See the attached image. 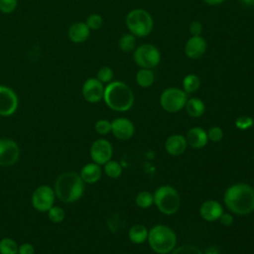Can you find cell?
<instances>
[{
  "label": "cell",
  "mask_w": 254,
  "mask_h": 254,
  "mask_svg": "<svg viewBox=\"0 0 254 254\" xmlns=\"http://www.w3.org/2000/svg\"><path fill=\"white\" fill-rule=\"evenodd\" d=\"M226 207L238 215H246L254 210V189L244 183L230 186L224 192Z\"/></svg>",
  "instance_id": "6da1fadb"
},
{
  "label": "cell",
  "mask_w": 254,
  "mask_h": 254,
  "mask_svg": "<svg viewBox=\"0 0 254 254\" xmlns=\"http://www.w3.org/2000/svg\"><path fill=\"white\" fill-rule=\"evenodd\" d=\"M55 194L64 203H71L81 197L84 191V182L74 172L61 174L55 183Z\"/></svg>",
  "instance_id": "7a4b0ae2"
},
{
  "label": "cell",
  "mask_w": 254,
  "mask_h": 254,
  "mask_svg": "<svg viewBox=\"0 0 254 254\" xmlns=\"http://www.w3.org/2000/svg\"><path fill=\"white\" fill-rule=\"evenodd\" d=\"M103 100L110 109L124 112L133 106L134 94L126 83L115 80L104 87Z\"/></svg>",
  "instance_id": "3957f363"
},
{
  "label": "cell",
  "mask_w": 254,
  "mask_h": 254,
  "mask_svg": "<svg viewBox=\"0 0 254 254\" xmlns=\"http://www.w3.org/2000/svg\"><path fill=\"white\" fill-rule=\"evenodd\" d=\"M147 240L154 252L158 254H168L176 247L177 235L169 226L157 224L149 230Z\"/></svg>",
  "instance_id": "277c9868"
},
{
  "label": "cell",
  "mask_w": 254,
  "mask_h": 254,
  "mask_svg": "<svg viewBox=\"0 0 254 254\" xmlns=\"http://www.w3.org/2000/svg\"><path fill=\"white\" fill-rule=\"evenodd\" d=\"M153 194L154 203L162 213L172 215L179 210L181 197L178 190L172 186H161Z\"/></svg>",
  "instance_id": "5b68a950"
},
{
  "label": "cell",
  "mask_w": 254,
  "mask_h": 254,
  "mask_svg": "<svg viewBox=\"0 0 254 254\" xmlns=\"http://www.w3.org/2000/svg\"><path fill=\"white\" fill-rule=\"evenodd\" d=\"M126 26L132 35L137 37L148 36L154 27L150 13L144 9H133L126 16Z\"/></svg>",
  "instance_id": "8992f818"
},
{
  "label": "cell",
  "mask_w": 254,
  "mask_h": 254,
  "mask_svg": "<svg viewBox=\"0 0 254 254\" xmlns=\"http://www.w3.org/2000/svg\"><path fill=\"white\" fill-rule=\"evenodd\" d=\"M134 62L141 68H153L161 62L160 51L151 44H143L134 51Z\"/></svg>",
  "instance_id": "52a82bcc"
},
{
  "label": "cell",
  "mask_w": 254,
  "mask_h": 254,
  "mask_svg": "<svg viewBox=\"0 0 254 254\" xmlns=\"http://www.w3.org/2000/svg\"><path fill=\"white\" fill-rule=\"evenodd\" d=\"M187 93L178 87H169L165 89L160 96V104L167 112H178L186 105Z\"/></svg>",
  "instance_id": "ba28073f"
},
{
  "label": "cell",
  "mask_w": 254,
  "mask_h": 254,
  "mask_svg": "<svg viewBox=\"0 0 254 254\" xmlns=\"http://www.w3.org/2000/svg\"><path fill=\"white\" fill-rule=\"evenodd\" d=\"M55 197L56 194L54 189L43 185L34 190L32 194V204L38 211L46 212L54 205Z\"/></svg>",
  "instance_id": "9c48e42d"
},
{
  "label": "cell",
  "mask_w": 254,
  "mask_h": 254,
  "mask_svg": "<svg viewBox=\"0 0 254 254\" xmlns=\"http://www.w3.org/2000/svg\"><path fill=\"white\" fill-rule=\"evenodd\" d=\"M20 149L18 144L8 138L0 139V166H13L19 159Z\"/></svg>",
  "instance_id": "30bf717a"
},
{
  "label": "cell",
  "mask_w": 254,
  "mask_h": 254,
  "mask_svg": "<svg viewBox=\"0 0 254 254\" xmlns=\"http://www.w3.org/2000/svg\"><path fill=\"white\" fill-rule=\"evenodd\" d=\"M112 154V145L105 139H97L90 146V157L94 163L100 166L110 161Z\"/></svg>",
  "instance_id": "8fae6325"
},
{
  "label": "cell",
  "mask_w": 254,
  "mask_h": 254,
  "mask_svg": "<svg viewBox=\"0 0 254 254\" xmlns=\"http://www.w3.org/2000/svg\"><path fill=\"white\" fill-rule=\"evenodd\" d=\"M19 100L16 92L5 85L0 84V115L10 116L18 108Z\"/></svg>",
  "instance_id": "7c38bea8"
},
{
  "label": "cell",
  "mask_w": 254,
  "mask_h": 254,
  "mask_svg": "<svg viewBox=\"0 0 254 254\" xmlns=\"http://www.w3.org/2000/svg\"><path fill=\"white\" fill-rule=\"evenodd\" d=\"M81 92L83 98L87 102L96 103L103 99L104 86L96 77H89L83 82Z\"/></svg>",
  "instance_id": "4fadbf2b"
},
{
  "label": "cell",
  "mask_w": 254,
  "mask_h": 254,
  "mask_svg": "<svg viewBox=\"0 0 254 254\" xmlns=\"http://www.w3.org/2000/svg\"><path fill=\"white\" fill-rule=\"evenodd\" d=\"M134 124L127 118L119 117L111 122V133L118 140H128L134 135Z\"/></svg>",
  "instance_id": "5bb4252c"
},
{
  "label": "cell",
  "mask_w": 254,
  "mask_h": 254,
  "mask_svg": "<svg viewBox=\"0 0 254 254\" xmlns=\"http://www.w3.org/2000/svg\"><path fill=\"white\" fill-rule=\"evenodd\" d=\"M206 47V42L201 36H191L186 43L185 53L188 58L196 60L203 56Z\"/></svg>",
  "instance_id": "9a60e30c"
},
{
  "label": "cell",
  "mask_w": 254,
  "mask_h": 254,
  "mask_svg": "<svg viewBox=\"0 0 254 254\" xmlns=\"http://www.w3.org/2000/svg\"><path fill=\"white\" fill-rule=\"evenodd\" d=\"M222 213H223V208L221 204L214 199H208L203 201L199 207L200 216L204 220L209 222L218 220Z\"/></svg>",
  "instance_id": "2e32d148"
},
{
  "label": "cell",
  "mask_w": 254,
  "mask_h": 254,
  "mask_svg": "<svg viewBox=\"0 0 254 254\" xmlns=\"http://www.w3.org/2000/svg\"><path fill=\"white\" fill-rule=\"evenodd\" d=\"M90 35V30L85 22H75L71 24L67 30V37L70 42L81 44L85 42Z\"/></svg>",
  "instance_id": "e0dca14e"
},
{
  "label": "cell",
  "mask_w": 254,
  "mask_h": 254,
  "mask_svg": "<svg viewBox=\"0 0 254 254\" xmlns=\"http://www.w3.org/2000/svg\"><path fill=\"white\" fill-rule=\"evenodd\" d=\"M186 137L181 134H174L168 137L165 143L166 151L172 156H180L185 153L187 149Z\"/></svg>",
  "instance_id": "ac0fdd59"
},
{
  "label": "cell",
  "mask_w": 254,
  "mask_h": 254,
  "mask_svg": "<svg viewBox=\"0 0 254 254\" xmlns=\"http://www.w3.org/2000/svg\"><path fill=\"white\" fill-rule=\"evenodd\" d=\"M186 140L188 145H190L191 148L200 149L207 144L208 138L204 129L200 127H192L188 131Z\"/></svg>",
  "instance_id": "d6986e66"
},
{
  "label": "cell",
  "mask_w": 254,
  "mask_h": 254,
  "mask_svg": "<svg viewBox=\"0 0 254 254\" xmlns=\"http://www.w3.org/2000/svg\"><path fill=\"white\" fill-rule=\"evenodd\" d=\"M101 175L102 170L100 168V165L94 162L84 165L79 174L82 181L86 184H94L98 182L101 178Z\"/></svg>",
  "instance_id": "ffe728a7"
},
{
  "label": "cell",
  "mask_w": 254,
  "mask_h": 254,
  "mask_svg": "<svg viewBox=\"0 0 254 254\" xmlns=\"http://www.w3.org/2000/svg\"><path fill=\"white\" fill-rule=\"evenodd\" d=\"M149 230L142 224H134L128 231V237L134 244H142L148 238Z\"/></svg>",
  "instance_id": "44dd1931"
},
{
  "label": "cell",
  "mask_w": 254,
  "mask_h": 254,
  "mask_svg": "<svg viewBox=\"0 0 254 254\" xmlns=\"http://www.w3.org/2000/svg\"><path fill=\"white\" fill-rule=\"evenodd\" d=\"M185 108L187 110V113L190 116V117H200L205 110V106L204 103L201 99L197 98V97H192L187 100Z\"/></svg>",
  "instance_id": "7402d4cb"
},
{
  "label": "cell",
  "mask_w": 254,
  "mask_h": 254,
  "mask_svg": "<svg viewBox=\"0 0 254 254\" xmlns=\"http://www.w3.org/2000/svg\"><path fill=\"white\" fill-rule=\"evenodd\" d=\"M155 81V74L154 72L149 68H141L136 73V82L141 87H149L151 86Z\"/></svg>",
  "instance_id": "603a6c76"
},
{
  "label": "cell",
  "mask_w": 254,
  "mask_h": 254,
  "mask_svg": "<svg viewBox=\"0 0 254 254\" xmlns=\"http://www.w3.org/2000/svg\"><path fill=\"white\" fill-rule=\"evenodd\" d=\"M200 86V79L196 74L190 73L184 77L183 79V90L188 93L195 92Z\"/></svg>",
  "instance_id": "cb8c5ba5"
},
{
  "label": "cell",
  "mask_w": 254,
  "mask_h": 254,
  "mask_svg": "<svg viewBox=\"0 0 254 254\" xmlns=\"http://www.w3.org/2000/svg\"><path fill=\"white\" fill-rule=\"evenodd\" d=\"M119 48L122 52L129 53L136 49V39L135 36L132 34H125L123 35L118 42Z\"/></svg>",
  "instance_id": "d4e9b609"
},
{
  "label": "cell",
  "mask_w": 254,
  "mask_h": 254,
  "mask_svg": "<svg viewBox=\"0 0 254 254\" xmlns=\"http://www.w3.org/2000/svg\"><path fill=\"white\" fill-rule=\"evenodd\" d=\"M135 202L141 208H148L154 203V194L147 190L140 191L135 197Z\"/></svg>",
  "instance_id": "484cf974"
},
{
  "label": "cell",
  "mask_w": 254,
  "mask_h": 254,
  "mask_svg": "<svg viewBox=\"0 0 254 254\" xmlns=\"http://www.w3.org/2000/svg\"><path fill=\"white\" fill-rule=\"evenodd\" d=\"M104 173L110 179H117L122 174V167L117 161H108L104 165Z\"/></svg>",
  "instance_id": "4316f807"
},
{
  "label": "cell",
  "mask_w": 254,
  "mask_h": 254,
  "mask_svg": "<svg viewBox=\"0 0 254 254\" xmlns=\"http://www.w3.org/2000/svg\"><path fill=\"white\" fill-rule=\"evenodd\" d=\"M19 246L12 238H3L0 240V254H18Z\"/></svg>",
  "instance_id": "83f0119b"
},
{
  "label": "cell",
  "mask_w": 254,
  "mask_h": 254,
  "mask_svg": "<svg viewBox=\"0 0 254 254\" xmlns=\"http://www.w3.org/2000/svg\"><path fill=\"white\" fill-rule=\"evenodd\" d=\"M64 211L61 206L58 205H53L49 210H48V216L49 219L54 222V223H59L62 222L64 218Z\"/></svg>",
  "instance_id": "f1b7e54d"
},
{
  "label": "cell",
  "mask_w": 254,
  "mask_h": 254,
  "mask_svg": "<svg viewBox=\"0 0 254 254\" xmlns=\"http://www.w3.org/2000/svg\"><path fill=\"white\" fill-rule=\"evenodd\" d=\"M113 70L111 67L109 66H102L98 69L97 71V75H96V78L101 81L102 83H109L112 81V78H113Z\"/></svg>",
  "instance_id": "f546056e"
},
{
  "label": "cell",
  "mask_w": 254,
  "mask_h": 254,
  "mask_svg": "<svg viewBox=\"0 0 254 254\" xmlns=\"http://www.w3.org/2000/svg\"><path fill=\"white\" fill-rule=\"evenodd\" d=\"M89 30H98L103 25V19L99 14H90L85 21Z\"/></svg>",
  "instance_id": "4dcf8cb0"
},
{
  "label": "cell",
  "mask_w": 254,
  "mask_h": 254,
  "mask_svg": "<svg viewBox=\"0 0 254 254\" xmlns=\"http://www.w3.org/2000/svg\"><path fill=\"white\" fill-rule=\"evenodd\" d=\"M171 254H203L202 251L193 245H182L175 248Z\"/></svg>",
  "instance_id": "1f68e13d"
},
{
  "label": "cell",
  "mask_w": 254,
  "mask_h": 254,
  "mask_svg": "<svg viewBox=\"0 0 254 254\" xmlns=\"http://www.w3.org/2000/svg\"><path fill=\"white\" fill-rule=\"evenodd\" d=\"M254 124V120L252 117L250 116H239L236 120H235V126L237 129L239 130H247L248 128L252 127Z\"/></svg>",
  "instance_id": "d6a6232c"
},
{
  "label": "cell",
  "mask_w": 254,
  "mask_h": 254,
  "mask_svg": "<svg viewBox=\"0 0 254 254\" xmlns=\"http://www.w3.org/2000/svg\"><path fill=\"white\" fill-rule=\"evenodd\" d=\"M94 128L98 134L106 135L111 132V122L106 119H100L95 123Z\"/></svg>",
  "instance_id": "836d02e7"
},
{
  "label": "cell",
  "mask_w": 254,
  "mask_h": 254,
  "mask_svg": "<svg viewBox=\"0 0 254 254\" xmlns=\"http://www.w3.org/2000/svg\"><path fill=\"white\" fill-rule=\"evenodd\" d=\"M207 133V138L211 142H220L223 138V130L218 127V126H213L208 129Z\"/></svg>",
  "instance_id": "e575fe53"
},
{
  "label": "cell",
  "mask_w": 254,
  "mask_h": 254,
  "mask_svg": "<svg viewBox=\"0 0 254 254\" xmlns=\"http://www.w3.org/2000/svg\"><path fill=\"white\" fill-rule=\"evenodd\" d=\"M18 0H0V11L4 14H10L17 8Z\"/></svg>",
  "instance_id": "d590c367"
},
{
  "label": "cell",
  "mask_w": 254,
  "mask_h": 254,
  "mask_svg": "<svg viewBox=\"0 0 254 254\" xmlns=\"http://www.w3.org/2000/svg\"><path fill=\"white\" fill-rule=\"evenodd\" d=\"M189 30L191 36H200L202 32V25L199 21H192L190 25Z\"/></svg>",
  "instance_id": "8d00e7d4"
},
{
  "label": "cell",
  "mask_w": 254,
  "mask_h": 254,
  "mask_svg": "<svg viewBox=\"0 0 254 254\" xmlns=\"http://www.w3.org/2000/svg\"><path fill=\"white\" fill-rule=\"evenodd\" d=\"M35 249L34 246L30 243H23L19 246L18 254H34Z\"/></svg>",
  "instance_id": "74e56055"
},
{
  "label": "cell",
  "mask_w": 254,
  "mask_h": 254,
  "mask_svg": "<svg viewBox=\"0 0 254 254\" xmlns=\"http://www.w3.org/2000/svg\"><path fill=\"white\" fill-rule=\"evenodd\" d=\"M224 226H230L233 223V216L230 213H222L218 219Z\"/></svg>",
  "instance_id": "f35d334b"
},
{
  "label": "cell",
  "mask_w": 254,
  "mask_h": 254,
  "mask_svg": "<svg viewBox=\"0 0 254 254\" xmlns=\"http://www.w3.org/2000/svg\"><path fill=\"white\" fill-rule=\"evenodd\" d=\"M203 2H205L206 4H208V5H219V4H221L222 2H224L225 0H202Z\"/></svg>",
  "instance_id": "ab89813d"
},
{
  "label": "cell",
  "mask_w": 254,
  "mask_h": 254,
  "mask_svg": "<svg viewBox=\"0 0 254 254\" xmlns=\"http://www.w3.org/2000/svg\"><path fill=\"white\" fill-rule=\"evenodd\" d=\"M243 4L248 6H254V0H240Z\"/></svg>",
  "instance_id": "60d3db41"
}]
</instances>
